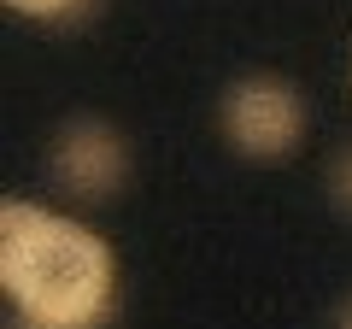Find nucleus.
<instances>
[{
    "mask_svg": "<svg viewBox=\"0 0 352 329\" xmlns=\"http://www.w3.org/2000/svg\"><path fill=\"white\" fill-rule=\"evenodd\" d=\"M0 288L18 329H100L112 312V247L30 200L0 206Z\"/></svg>",
    "mask_w": 352,
    "mask_h": 329,
    "instance_id": "1",
    "label": "nucleus"
},
{
    "mask_svg": "<svg viewBox=\"0 0 352 329\" xmlns=\"http://www.w3.org/2000/svg\"><path fill=\"white\" fill-rule=\"evenodd\" d=\"M223 136L247 159H282L305 136V106L282 76H241L223 94Z\"/></svg>",
    "mask_w": 352,
    "mask_h": 329,
    "instance_id": "2",
    "label": "nucleus"
},
{
    "mask_svg": "<svg viewBox=\"0 0 352 329\" xmlns=\"http://www.w3.org/2000/svg\"><path fill=\"white\" fill-rule=\"evenodd\" d=\"M53 177H59L65 194L76 200H112L129 177V147L112 124L100 118H76V124L59 129L53 141Z\"/></svg>",
    "mask_w": 352,
    "mask_h": 329,
    "instance_id": "3",
    "label": "nucleus"
},
{
    "mask_svg": "<svg viewBox=\"0 0 352 329\" xmlns=\"http://www.w3.org/2000/svg\"><path fill=\"white\" fill-rule=\"evenodd\" d=\"M12 12H24V18H71V12H82L88 0H6Z\"/></svg>",
    "mask_w": 352,
    "mask_h": 329,
    "instance_id": "4",
    "label": "nucleus"
},
{
    "mask_svg": "<svg viewBox=\"0 0 352 329\" xmlns=\"http://www.w3.org/2000/svg\"><path fill=\"white\" fill-rule=\"evenodd\" d=\"M329 182H335L340 212H352V153H340V159H335V177H329Z\"/></svg>",
    "mask_w": 352,
    "mask_h": 329,
    "instance_id": "5",
    "label": "nucleus"
},
{
    "mask_svg": "<svg viewBox=\"0 0 352 329\" xmlns=\"http://www.w3.org/2000/svg\"><path fill=\"white\" fill-rule=\"evenodd\" d=\"M340 329H352V306H346V317H340Z\"/></svg>",
    "mask_w": 352,
    "mask_h": 329,
    "instance_id": "6",
    "label": "nucleus"
}]
</instances>
